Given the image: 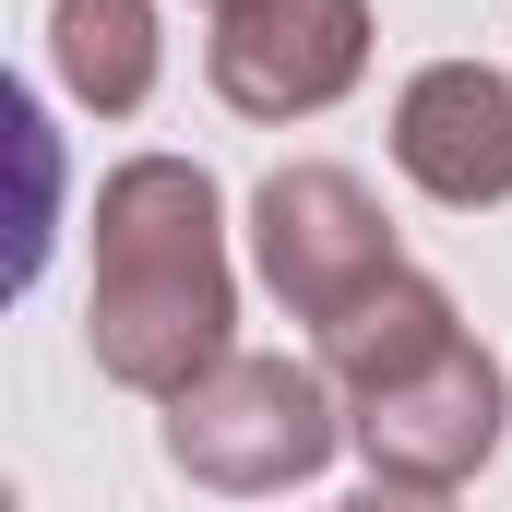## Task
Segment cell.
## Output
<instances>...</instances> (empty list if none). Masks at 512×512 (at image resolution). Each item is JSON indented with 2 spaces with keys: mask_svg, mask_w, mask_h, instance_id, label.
Instances as JSON below:
<instances>
[{
  "mask_svg": "<svg viewBox=\"0 0 512 512\" xmlns=\"http://www.w3.org/2000/svg\"><path fill=\"white\" fill-rule=\"evenodd\" d=\"M96 274H84V358L143 405H179L203 370H227L239 274H227V191L191 155H120L96 179Z\"/></svg>",
  "mask_w": 512,
  "mask_h": 512,
  "instance_id": "1",
  "label": "cell"
},
{
  "mask_svg": "<svg viewBox=\"0 0 512 512\" xmlns=\"http://www.w3.org/2000/svg\"><path fill=\"white\" fill-rule=\"evenodd\" d=\"M334 453H346V405L322 382V358H227L167 405V465L227 501H274L322 477Z\"/></svg>",
  "mask_w": 512,
  "mask_h": 512,
  "instance_id": "2",
  "label": "cell"
},
{
  "mask_svg": "<svg viewBox=\"0 0 512 512\" xmlns=\"http://www.w3.org/2000/svg\"><path fill=\"white\" fill-rule=\"evenodd\" d=\"M251 262H262V286H274L310 334H322L334 310H358L382 274H405L393 215L370 203V179H358V167H322V155L274 167L251 191Z\"/></svg>",
  "mask_w": 512,
  "mask_h": 512,
  "instance_id": "3",
  "label": "cell"
},
{
  "mask_svg": "<svg viewBox=\"0 0 512 512\" xmlns=\"http://www.w3.org/2000/svg\"><path fill=\"white\" fill-rule=\"evenodd\" d=\"M370 72V0H227L203 36V84L239 120H322Z\"/></svg>",
  "mask_w": 512,
  "mask_h": 512,
  "instance_id": "4",
  "label": "cell"
},
{
  "mask_svg": "<svg viewBox=\"0 0 512 512\" xmlns=\"http://www.w3.org/2000/svg\"><path fill=\"white\" fill-rule=\"evenodd\" d=\"M501 417H512V370L465 334L453 358H429L417 382H382L346 405V441L370 453V477L393 489H465L489 453H501Z\"/></svg>",
  "mask_w": 512,
  "mask_h": 512,
  "instance_id": "5",
  "label": "cell"
},
{
  "mask_svg": "<svg viewBox=\"0 0 512 512\" xmlns=\"http://www.w3.org/2000/svg\"><path fill=\"white\" fill-rule=\"evenodd\" d=\"M393 167L429 203H453V215L512 203V72H489V60L405 72V96H393Z\"/></svg>",
  "mask_w": 512,
  "mask_h": 512,
  "instance_id": "6",
  "label": "cell"
},
{
  "mask_svg": "<svg viewBox=\"0 0 512 512\" xmlns=\"http://www.w3.org/2000/svg\"><path fill=\"white\" fill-rule=\"evenodd\" d=\"M465 346V310H453V286H429L417 262L405 274H382L358 310H334L322 334H310V358H322V382H346V405L382 382H417L429 358H453Z\"/></svg>",
  "mask_w": 512,
  "mask_h": 512,
  "instance_id": "7",
  "label": "cell"
},
{
  "mask_svg": "<svg viewBox=\"0 0 512 512\" xmlns=\"http://www.w3.org/2000/svg\"><path fill=\"white\" fill-rule=\"evenodd\" d=\"M48 72L72 108L131 120L167 72V36H155V0H48Z\"/></svg>",
  "mask_w": 512,
  "mask_h": 512,
  "instance_id": "8",
  "label": "cell"
},
{
  "mask_svg": "<svg viewBox=\"0 0 512 512\" xmlns=\"http://www.w3.org/2000/svg\"><path fill=\"white\" fill-rule=\"evenodd\" d=\"M12 131H24V179H36V203H24V251H12V274H36V262H48V203H60V155H48V120H36V96H12Z\"/></svg>",
  "mask_w": 512,
  "mask_h": 512,
  "instance_id": "9",
  "label": "cell"
},
{
  "mask_svg": "<svg viewBox=\"0 0 512 512\" xmlns=\"http://www.w3.org/2000/svg\"><path fill=\"white\" fill-rule=\"evenodd\" d=\"M334 512H453V489H393V477H370L358 501H334Z\"/></svg>",
  "mask_w": 512,
  "mask_h": 512,
  "instance_id": "10",
  "label": "cell"
},
{
  "mask_svg": "<svg viewBox=\"0 0 512 512\" xmlns=\"http://www.w3.org/2000/svg\"><path fill=\"white\" fill-rule=\"evenodd\" d=\"M203 12H227V0H203Z\"/></svg>",
  "mask_w": 512,
  "mask_h": 512,
  "instance_id": "11",
  "label": "cell"
}]
</instances>
